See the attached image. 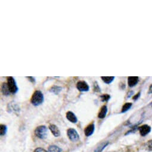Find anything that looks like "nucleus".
<instances>
[{
    "label": "nucleus",
    "instance_id": "f8f14e48",
    "mask_svg": "<svg viewBox=\"0 0 152 152\" xmlns=\"http://www.w3.org/2000/svg\"><path fill=\"white\" fill-rule=\"evenodd\" d=\"M1 93L4 96H9L10 95V94L11 93L10 90H9L7 83H4L2 84V86H1Z\"/></svg>",
    "mask_w": 152,
    "mask_h": 152
},
{
    "label": "nucleus",
    "instance_id": "1a4fd4ad",
    "mask_svg": "<svg viewBox=\"0 0 152 152\" xmlns=\"http://www.w3.org/2000/svg\"><path fill=\"white\" fill-rule=\"evenodd\" d=\"M139 81V78L137 77H129L128 78V84L129 87H133L135 86Z\"/></svg>",
    "mask_w": 152,
    "mask_h": 152
},
{
    "label": "nucleus",
    "instance_id": "423d86ee",
    "mask_svg": "<svg viewBox=\"0 0 152 152\" xmlns=\"http://www.w3.org/2000/svg\"><path fill=\"white\" fill-rule=\"evenodd\" d=\"M66 118L67 119V120L69 121H70V122L73 123V124H76L78 122V118L71 111H69L66 113Z\"/></svg>",
    "mask_w": 152,
    "mask_h": 152
},
{
    "label": "nucleus",
    "instance_id": "393cba45",
    "mask_svg": "<svg viewBox=\"0 0 152 152\" xmlns=\"http://www.w3.org/2000/svg\"><path fill=\"white\" fill-rule=\"evenodd\" d=\"M148 93L150 94V93H152V85L150 86V88H149V90H148Z\"/></svg>",
    "mask_w": 152,
    "mask_h": 152
},
{
    "label": "nucleus",
    "instance_id": "412c9836",
    "mask_svg": "<svg viewBox=\"0 0 152 152\" xmlns=\"http://www.w3.org/2000/svg\"><path fill=\"white\" fill-rule=\"evenodd\" d=\"M147 147L148 150L152 151V140H150L147 143Z\"/></svg>",
    "mask_w": 152,
    "mask_h": 152
},
{
    "label": "nucleus",
    "instance_id": "aec40b11",
    "mask_svg": "<svg viewBox=\"0 0 152 152\" xmlns=\"http://www.w3.org/2000/svg\"><path fill=\"white\" fill-rule=\"evenodd\" d=\"M107 144H108V142H107V143H106V144H103V145H102V146L99 147V148H97V149L95 151V152H101V151L103 150V148H105V147H106Z\"/></svg>",
    "mask_w": 152,
    "mask_h": 152
},
{
    "label": "nucleus",
    "instance_id": "a878e982",
    "mask_svg": "<svg viewBox=\"0 0 152 152\" xmlns=\"http://www.w3.org/2000/svg\"><path fill=\"white\" fill-rule=\"evenodd\" d=\"M133 93H134V92H133V91H130V92L129 93V94H128L129 95L128 96V98H129V97H130L133 94Z\"/></svg>",
    "mask_w": 152,
    "mask_h": 152
},
{
    "label": "nucleus",
    "instance_id": "a211bd4d",
    "mask_svg": "<svg viewBox=\"0 0 152 152\" xmlns=\"http://www.w3.org/2000/svg\"><path fill=\"white\" fill-rule=\"evenodd\" d=\"M100 99L102 102H108L110 99V96L107 94H104L100 96Z\"/></svg>",
    "mask_w": 152,
    "mask_h": 152
},
{
    "label": "nucleus",
    "instance_id": "f257e3e1",
    "mask_svg": "<svg viewBox=\"0 0 152 152\" xmlns=\"http://www.w3.org/2000/svg\"><path fill=\"white\" fill-rule=\"evenodd\" d=\"M44 96L42 93L39 90L35 91L32 96L31 102L35 106H38L43 103Z\"/></svg>",
    "mask_w": 152,
    "mask_h": 152
},
{
    "label": "nucleus",
    "instance_id": "6ab92c4d",
    "mask_svg": "<svg viewBox=\"0 0 152 152\" xmlns=\"http://www.w3.org/2000/svg\"><path fill=\"white\" fill-rule=\"evenodd\" d=\"M93 90H94V91H95V92H98V93L101 91L100 88V87H99V86H98V84H97V83H95L94 84V88H93Z\"/></svg>",
    "mask_w": 152,
    "mask_h": 152
},
{
    "label": "nucleus",
    "instance_id": "9b49d317",
    "mask_svg": "<svg viewBox=\"0 0 152 152\" xmlns=\"http://www.w3.org/2000/svg\"><path fill=\"white\" fill-rule=\"evenodd\" d=\"M107 112V107L106 105H104L102 107L100 112L98 114V118L100 119H103L106 117Z\"/></svg>",
    "mask_w": 152,
    "mask_h": 152
},
{
    "label": "nucleus",
    "instance_id": "f3484780",
    "mask_svg": "<svg viewBox=\"0 0 152 152\" xmlns=\"http://www.w3.org/2000/svg\"><path fill=\"white\" fill-rule=\"evenodd\" d=\"M7 131V127L5 125L1 124L0 125V133H1V135L3 136L4 135Z\"/></svg>",
    "mask_w": 152,
    "mask_h": 152
},
{
    "label": "nucleus",
    "instance_id": "bb28decb",
    "mask_svg": "<svg viewBox=\"0 0 152 152\" xmlns=\"http://www.w3.org/2000/svg\"><path fill=\"white\" fill-rule=\"evenodd\" d=\"M151 106H152V103H151Z\"/></svg>",
    "mask_w": 152,
    "mask_h": 152
},
{
    "label": "nucleus",
    "instance_id": "0eeeda50",
    "mask_svg": "<svg viewBox=\"0 0 152 152\" xmlns=\"http://www.w3.org/2000/svg\"><path fill=\"white\" fill-rule=\"evenodd\" d=\"M151 131V128L147 125H143L139 127V131L142 136H145Z\"/></svg>",
    "mask_w": 152,
    "mask_h": 152
},
{
    "label": "nucleus",
    "instance_id": "9d476101",
    "mask_svg": "<svg viewBox=\"0 0 152 152\" xmlns=\"http://www.w3.org/2000/svg\"><path fill=\"white\" fill-rule=\"evenodd\" d=\"M49 129L51 131V132H52V134L54 135V137H57L60 136V132L58 128L56 125H55L54 124H51L49 125Z\"/></svg>",
    "mask_w": 152,
    "mask_h": 152
},
{
    "label": "nucleus",
    "instance_id": "ddd939ff",
    "mask_svg": "<svg viewBox=\"0 0 152 152\" xmlns=\"http://www.w3.org/2000/svg\"><path fill=\"white\" fill-rule=\"evenodd\" d=\"M62 88L61 87L57 86H54L50 89V92L53 93L54 94L58 95L61 91Z\"/></svg>",
    "mask_w": 152,
    "mask_h": 152
},
{
    "label": "nucleus",
    "instance_id": "f03ea898",
    "mask_svg": "<svg viewBox=\"0 0 152 152\" xmlns=\"http://www.w3.org/2000/svg\"><path fill=\"white\" fill-rule=\"evenodd\" d=\"M48 130L45 126L41 125L38 126L35 130V135L41 139H44L47 136Z\"/></svg>",
    "mask_w": 152,
    "mask_h": 152
},
{
    "label": "nucleus",
    "instance_id": "39448f33",
    "mask_svg": "<svg viewBox=\"0 0 152 152\" xmlns=\"http://www.w3.org/2000/svg\"><path fill=\"white\" fill-rule=\"evenodd\" d=\"M77 89L81 92H87L90 90V87L85 81H80L77 84Z\"/></svg>",
    "mask_w": 152,
    "mask_h": 152
},
{
    "label": "nucleus",
    "instance_id": "4468645a",
    "mask_svg": "<svg viewBox=\"0 0 152 152\" xmlns=\"http://www.w3.org/2000/svg\"><path fill=\"white\" fill-rule=\"evenodd\" d=\"M101 78L104 83H106V84H110L113 81L115 77H102Z\"/></svg>",
    "mask_w": 152,
    "mask_h": 152
},
{
    "label": "nucleus",
    "instance_id": "dca6fc26",
    "mask_svg": "<svg viewBox=\"0 0 152 152\" xmlns=\"http://www.w3.org/2000/svg\"><path fill=\"white\" fill-rule=\"evenodd\" d=\"M132 104L131 103H126L122 107V110H121V112L122 113H125L126 112V111H128L132 106Z\"/></svg>",
    "mask_w": 152,
    "mask_h": 152
},
{
    "label": "nucleus",
    "instance_id": "2eb2a0df",
    "mask_svg": "<svg viewBox=\"0 0 152 152\" xmlns=\"http://www.w3.org/2000/svg\"><path fill=\"white\" fill-rule=\"evenodd\" d=\"M48 152H63L62 150L56 145H51L48 147Z\"/></svg>",
    "mask_w": 152,
    "mask_h": 152
},
{
    "label": "nucleus",
    "instance_id": "7ed1b4c3",
    "mask_svg": "<svg viewBox=\"0 0 152 152\" xmlns=\"http://www.w3.org/2000/svg\"><path fill=\"white\" fill-rule=\"evenodd\" d=\"M7 85L10 93L13 94H15L19 90L17 86V84L15 78L12 77H9L7 78Z\"/></svg>",
    "mask_w": 152,
    "mask_h": 152
},
{
    "label": "nucleus",
    "instance_id": "4be33fe9",
    "mask_svg": "<svg viewBox=\"0 0 152 152\" xmlns=\"http://www.w3.org/2000/svg\"><path fill=\"white\" fill-rule=\"evenodd\" d=\"M28 80H29V81H30V82H31L32 84H35V83H36V80H35V78H34V77H26Z\"/></svg>",
    "mask_w": 152,
    "mask_h": 152
},
{
    "label": "nucleus",
    "instance_id": "20e7f679",
    "mask_svg": "<svg viewBox=\"0 0 152 152\" xmlns=\"http://www.w3.org/2000/svg\"><path fill=\"white\" fill-rule=\"evenodd\" d=\"M67 134L69 140L73 142L77 141L80 139V135L77 131L73 128H69L67 131Z\"/></svg>",
    "mask_w": 152,
    "mask_h": 152
},
{
    "label": "nucleus",
    "instance_id": "b1692460",
    "mask_svg": "<svg viewBox=\"0 0 152 152\" xmlns=\"http://www.w3.org/2000/svg\"><path fill=\"white\" fill-rule=\"evenodd\" d=\"M140 93H138L137 94H136V95L133 97V99H134V100H137V99H138V97H140Z\"/></svg>",
    "mask_w": 152,
    "mask_h": 152
},
{
    "label": "nucleus",
    "instance_id": "6e6552de",
    "mask_svg": "<svg viewBox=\"0 0 152 152\" xmlns=\"http://www.w3.org/2000/svg\"><path fill=\"white\" fill-rule=\"evenodd\" d=\"M94 129H95V125L93 123H92L88 125L86 128V129H84V133L87 137L91 136L94 133Z\"/></svg>",
    "mask_w": 152,
    "mask_h": 152
},
{
    "label": "nucleus",
    "instance_id": "5701e85b",
    "mask_svg": "<svg viewBox=\"0 0 152 152\" xmlns=\"http://www.w3.org/2000/svg\"><path fill=\"white\" fill-rule=\"evenodd\" d=\"M34 152H47V151H46L44 149L42 148H37V149L35 150Z\"/></svg>",
    "mask_w": 152,
    "mask_h": 152
}]
</instances>
